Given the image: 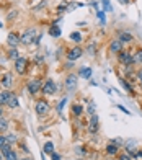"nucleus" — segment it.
<instances>
[{
  "label": "nucleus",
  "instance_id": "1",
  "mask_svg": "<svg viewBox=\"0 0 142 160\" xmlns=\"http://www.w3.org/2000/svg\"><path fill=\"white\" fill-rule=\"evenodd\" d=\"M26 88H28V93H30L31 97H36L38 93L41 92V88H42V82H41V78H31V80H28Z\"/></svg>",
  "mask_w": 142,
  "mask_h": 160
},
{
  "label": "nucleus",
  "instance_id": "2",
  "mask_svg": "<svg viewBox=\"0 0 142 160\" xmlns=\"http://www.w3.org/2000/svg\"><path fill=\"white\" fill-rule=\"evenodd\" d=\"M118 61H119V64L126 65V67L136 64V61H134V54L131 52V51H126V49H123L121 52L118 54Z\"/></svg>",
  "mask_w": 142,
  "mask_h": 160
},
{
  "label": "nucleus",
  "instance_id": "3",
  "mask_svg": "<svg viewBox=\"0 0 142 160\" xmlns=\"http://www.w3.org/2000/svg\"><path fill=\"white\" fill-rule=\"evenodd\" d=\"M49 110H51V105L47 103L46 98H39L36 103H34V111H36L38 116H44L49 113Z\"/></svg>",
  "mask_w": 142,
  "mask_h": 160
},
{
  "label": "nucleus",
  "instance_id": "4",
  "mask_svg": "<svg viewBox=\"0 0 142 160\" xmlns=\"http://www.w3.org/2000/svg\"><path fill=\"white\" fill-rule=\"evenodd\" d=\"M77 85H79V75L77 74H69L64 80V87L69 90V92H74L77 90Z\"/></svg>",
  "mask_w": 142,
  "mask_h": 160
},
{
  "label": "nucleus",
  "instance_id": "5",
  "mask_svg": "<svg viewBox=\"0 0 142 160\" xmlns=\"http://www.w3.org/2000/svg\"><path fill=\"white\" fill-rule=\"evenodd\" d=\"M57 92V87H56V82L52 78H47L44 83H42V88H41V93L42 95H46V97H49V95H54V93Z\"/></svg>",
  "mask_w": 142,
  "mask_h": 160
},
{
  "label": "nucleus",
  "instance_id": "6",
  "mask_svg": "<svg viewBox=\"0 0 142 160\" xmlns=\"http://www.w3.org/2000/svg\"><path fill=\"white\" fill-rule=\"evenodd\" d=\"M124 49V44L121 41H119L118 38H115V39H111L110 41V46H108V54L110 56H116V54H119L121 51Z\"/></svg>",
  "mask_w": 142,
  "mask_h": 160
},
{
  "label": "nucleus",
  "instance_id": "7",
  "mask_svg": "<svg viewBox=\"0 0 142 160\" xmlns=\"http://www.w3.org/2000/svg\"><path fill=\"white\" fill-rule=\"evenodd\" d=\"M28 64H30V62H28L26 57H21L20 56L18 59L15 61V72H17L18 75H25L26 70H28Z\"/></svg>",
  "mask_w": 142,
  "mask_h": 160
},
{
  "label": "nucleus",
  "instance_id": "8",
  "mask_svg": "<svg viewBox=\"0 0 142 160\" xmlns=\"http://www.w3.org/2000/svg\"><path fill=\"white\" fill-rule=\"evenodd\" d=\"M36 28H30V30H26L23 34L20 36V42H23V44H31V42L36 39Z\"/></svg>",
  "mask_w": 142,
  "mask_h": 160
},
{
  "label": "nucleus",
  "instance_id": "9",
  "mask_svg": "<svg viewBox=\"0 0 142 160\" xmlns=\"http://www.w3.org/2000/svg\"><path fill=\"white\" fill-rule=\"evenodd\" d=\"M82 56H83V49L80 46H74V48H70L67 51V61L75 62V61H79Z\"/></svg>",
  "mask_w": 142,
  "mask_h": 160
},
{
  "label": "nucleus",
  "instance_id": "10",
  "mask_svg": "<svg viewBox=\"0 0 142 160\" xmlns=\"http://www.w3.org/2000/svg\"><path fill=\"white\" fill-rule=\"evenodd\" d=\"M100 131V119L96 114H91L88 118V132L90 134H96Z\"/></svg>",
  "mask_w": 142,
  "mask_h": 160
},
{
  "label": "nucleus",
  "instance_id": "11",
  "mask_svg": "<svg viewBox=\"0 0 142 160\" xmlns=\"http://www.w3.org/2000/svg\"><path fill=\"white\" fill-rule=\"evenodd\" d=\"M118 39L121 41L123 44H131V42L134 41V36H132V33H129V31L121 30V31H118Z\"/></svg>",
  "mask_w": 142,
  "mask_h": 160
},
{
  "label": "nucleus",
  "instance_id": "12",
  "mask_svg": "<svg viewBox=\"0 0 142 160\" xmlns=\"http://www.w3.org/2000/svg\"><path fill=\"white\" fill-rule=\"evenodd\" d=\"M124 149L127 154L134 155L137 152V141H124Z\"/></svg>",
  "mask_w": 142,
  "mask_h": 160
},
{
  "label": "nucleus",
  "instance_id": "13",
  "mask_svg": "<svg viewBox=\"0 0 142 160\" xmlns=\"http://www.w3.org/2000/svg\"><path fill=\"white\" fill-rule=\"evenodd\" d=\"M7 42H8L10 48H17L20 44V36L15 34V33H10L8 36H7Z\"/></svg>",
  "mask_w": 142,
  "mask_h": 160
},
{
  "label": "nucleus",
  "instance_id": "14",
  "mask_svg": "<svg viewBox=\"0 0 142 160\" xmlns=\"http://www.w3.org/2000/svg\"><path fill=\"white\" fill-rule=\"evenodd\" d=\"M91 74H93V70H91V67H87V65H83V67L79 69V72H77V75L82 77V78H90Z\"/></svg>",
  "mask_w": 142,
  "mask_h": 160
},
{
  "label": "nucleus",
  "instance_id": "15",
  "mask_svg": "<svg viewBox=\"0 0 142 160\" xmlns=\"http://www.w3.org/2000/svg\"><path fill=\"white\" fill-rule=\"evenodd\" d=\"M106 154L116 157L119 154V147H118L116 144H113V142H108V144H106Z\"/></svg>",
  "mask_w": 142,
  "mask_h": 160
},
{
  "label": "nucleus",
  "instance_id": "16",
  "mask_svg": "<svg viewBox=\"0 0 142 160\" xmlns=\"http://www.w3.org/2000/svg\"><path fill=\"white\" fill-rule=\"evenodd\" d=\"M12 83H13V77H12V74H7V75H3V78L0 80V85H2L5 90H8L10 87H12Z\"/></svg>",
  "mask_w": 142,
  "mask_h": 160
},
{
  "label": "nucleus",
  "instance_id": "17",
  "mask_svg": "<svg viewBox=\"0 0 142 160\" xmlns=\"http://www.w3.org/2000/svg\"><path fill=\"white\" fill-rule=\"evenodd\" d=\"M119 82H121V85L126 88V92L129 93V95H136V92H134V87L131 85V82H127V78L121 77V78H119Z\"/></svg>",
  "mask_w": 142,
  "mask_h": 160
},
{
  "label": "nucleus",
  "instance_id": "18",
  "mask_svg": "<svg viewBox=\"0 0 142 160\" xmlns=\"http://www.w3.org/2000/svg\"><path fill=\"white\" fill-rule=\"evenodd\" d=\"M42 152H44L46 155H52L54 152H56V145H54V142H52V141H47V142L44 144V147H42Z\"/></svg>",
  "mask_w": 142,
  "mask_h": 160
},
{
  "label": "nucleus",
  "instance_id": "19",
  "mask_svg": "<svg viewBox=\"0 0 142 160\" xmlns=\"http://www.w3.org/2000/svg\"><path fill=\"white\" fill-rule=\"evenodd\" d=\"M10 95H12V92H8V90L0 92V106H3V105L8 103V98H10Z\"/></svg>",
  "mask_w": 142,
  "mask_h": 160
},
{
  "label": "nucleus",
  "instance_id": "20",
  "mask_svg": "<svg viewBox=\"0 0 142 160\" xmlns=\"http://www.w3.org/2000/svg\"><path fill=\"white\" fill-rule=\"evenodd\" d=\"M7 106L12 108V110L18 108V98H17V95H15L13 92H12V95H10V98H8V103H7Z\"/></svg>",
  "mask_w": 142,
  "mask_h": 160
},
{
  "label": "nucleus",
  "instance_id": "21",
  "mask_svg": "<svg viewBox=\"0 0 142 160\" xmlns=\"http://www.w3.org/2000/svg\"><path fill=\"white\" fill-rule=\"evenodd\" d=\"M70 110H72V114H74V116H82V113H83V106H82L80 103H74Z\"/></svg>",
  "mask_w": 142,
  "mask_h": 160
},
{
  "label": "nucleus",
  "instance_id": "22",
  "mask_svg": "<svg viewBox=\"0 0 142 160\" xmlns=\"http://www.w3.org/2000/svg\"><path fill=\"white\" fill-rule=\"evenodd\" d=\"M61 28L57 26V25H52L51 28H49V34H51L52 36V38H59V36H61Z\"/></svg>",
  "mask_w": 142,
  "mask_h": 160
},
{
  "label": "nucleus",
  "instance_id": "23",
  "mask_svg": "<svg viewBox=\"0 0 142 160\" xmlns=\"http://www.w3.org/2000/svg\"><path fill=\"white\" fill-rule=\"evenodd\" d=\"M70 39H72L75 44H80V42H82V34L79 31H72V33H70Z\"/></svg>",
  "mask_w": 142,
  "mask_h": 160
},
{
  "label": "nucleus",
  "instance_id": "24",
  "mask_svg": "<svg viewBox=\"0 0 142 160\" xmlns=\"http://www.w3.org/2000/svg\"><path fill=\"white\" fill-rule=\"evenodd\" d=\"M18 54H20V52H18V49H17V48H10V49H8V59L17 61L18 57H20Z\"/></svg>",
  "mask_w": 142,
  "mask_h": 160
},
{
  "label": "nucleus",
  "instance_id": "25",
  "mask_svg": "<svg viewBox=\"0 0 142 160\" xmlns=\"http://www.w3.org/2000/svg\"><path fill=\"white\" fill-rule=\"evenodd\" d=\"M8 129V119L5 118V116H0V131H7Z\"/></svg>",
  "mask_w": 142,
  "mask_h": 160
},
{
  "label": "nucleus",
  "instance_id": "26",
  "mask_svg": "<svg viewBox=\"0 0 142 160\" xmlns=\"http://www.w3.org/2000/svg\"><path fill=\"white\" fill-rule=\"evenodd\" d=\"M87 52L90 56H95L96 54V42H90V44L87 46Z\"/></svg>",
  "mask_w": 142,
  "mask_h": 160
},
{
  "label": "nucleus",
  "instance_id": "27",
  "mask_svg": "<svg viewBox=\"0 0 142 160\" xmlns=\"http://www.w3.org/2000/svg\"><path fill=\"white\" fill-rule=\"evenodd\" d=\"M116 157H118V160H134V157L131 154H127V152H121V154H118Z\"/></svg>",
  "mask_w": 142,
  "mask_h": 160
},
{
  "label": "nucleus",
  "instance_id": "28",
  "mask_svg": "<svg viewBox=\"0 0 142 160\" xmlns=\"http://www.w3.org/2000/svg\"><path fill=\"white\" fill-rule=\"evenodd\" d=\"M3 158H5V160H18V154H17L15 150H10V152H8V154H7Z\"/></svg>",
  "mask_w": 142,
  "mask_h": 160
},
{
  "label": "nucleus",
  "instance_id": "29",
  "mask_svg": "<svg viewBox=\"0 0 142 160\" xmlns=\"http://www.w3.org/2000/svg\"><path fill=\"white\" fill-rule=\"evenodd\" d=\"M66 103H67V98L64 97L61 101H59V105H57V108H56V110H57V113L59 114H62V110H64V106H66Z\"/></svg>",
  "mask_w": 142,
  "mask_h": 160
},
{
  "label": "nucleus",
  "instance_id": "30",
  "mask_svg": "<svg viewBox=\"0 0 142 160\" xmlns=\"http://www.w3.org/2000/svg\"><path fill=\"white\" fill-rule=\"evenodd\" d=\"M134 61H136V64H142V49L136 51V54H134Z\"/></svg>",
  "mask_w": 142,
  "mask_h": 160
},
{
  "label": "nucleus",
  "instance_id": "31",
  "mask_svg": "<svg viewBox=\"0 0 142 160\" xmlns=\"http://www.w3.org/2000/svg\"><path fill=\"white\" fill-rule=\"evenodd\" d=\"M12 150V144H7V145H3V147L2 149H0V154H2L3 157L7 155V154H8V152Z\"/></svg>",
  "mask_w": 142,
  "mask_h": 160
},
{
  "label": "nucleus",
  "instance_id": "32",
  "mask_svg": "<svg viewBox=\"0 0 142 160\" xmlns=\"http://www.w3.org/2000/svg\"><path fill=\"white\" fill-rule=\"evenodd\" d=\"M96 17H98V20H100L101 23L105 25V10H103V12H101V10H98V12H96Z\"/></svg>",
  "mask_w": 142,
  "mask_h": 160
},
{
  "label": "nucleus",
  "instance_id": "33",
  "mask_svg": "<svg viewBox=\"0 0 142 160\" xmlns=\"http://www.w3.org/2000/svg\"><path fill=\"white\" fill-rule=\"evenodd\" d=\"M103 2V8L106 10V12H111L113 8H111V5H110V0H101Z\"/></svg>",
  "mask_w": 142,
  "mask_h": 160
},
{
  "label": "nucleus",
  "instance_id": "34",
  "mask_svg": "<svg viewBox=\"0 0 142 160\" xmlns=\"http://www.w3.org/2000/svg\"><path fill=\"white\" fill-rule=\"evenodd\" d=\"M136 78H137V82L140 83V87H142V69L136 70Z\"/></svg>",
  "mask_w": 142,
  "mask_h": 160
},
{
  "label": "nucleus",
  "instance_id": "35",
  "mask_svg": "<svg viewBox=\"0 0 142 160\" xmlns=\"http://www.w3.org/2000/svg\"><path fill=\"white\" fill-rule=\"evenodd\" d=\"M7 144H10L8 141H7V136H0V149H2L3 145H7Z\"/></svg>",
  "mask_w": 142,
  "mask_h": 160
},
{
  "label": "nucleus",
  "instance_id": "36",
  "mask_svg": "<svg viewBox=\"0 0 142 160\" xmlns=\"http://www.w3.org/2000/svg\"><path fill=\"white\" fill-rule=\"evenodd\" d=\"M7 141H8L10 144H15L17 142V136L15 134H8V136H7Z\"/></svg>",
  "mask_w": 142,
  "mask_h": 160
},
{
  "label": "nucleus",
  "instance_id": "37",
  "mask_svg": "<svg viewBox=\"0 0 142 160\" xmlns=\"http://www.w3.org/2000/svg\"><path fill=\"white\" fill-rule=\"evenodd\" d=\"M87 111H88L90 116H91V114H95V103H90L88 108H87Z\"/></svg>",
  "mask_w": 142,
  "mask_h": 160
},
{
  "label": "nucleus",
  "instance_id": "38",
  "mask_svg": "<svg viewBox=\"0 0 142 160\" xmlns=\"http://www.w3.org/2000/svg\"><path fill=\"white\" fill-rule=\"evenodd\" d=\"M51 160H61V154H57V152H54V154L51 155Z\"/></svg>",
  "mask_w": 142,
  "mask_h": 160
},
{
  "label": "nucleus",
  "instance_id": "39",
  "mask_svg": "<svg viewBox=\"0 0 142 160\" xmlns=\"http://www.w3.org/2000/svg\"><path fill=\"white\" fill-rule=\"evenodd\" d=\"M116 2H119L121 5H129V3H132V0H116Z\"/></svg>",
  "mask_w": 142,
  "mask_h": 160
},
{
  "label": "nucleus",
  "instance_id": "40",
  "mask_svg": "<svg viewBox=\"0 0 142 160\" xmlns=\"http://www.w3.org/2000/svg\"><path fill=\"white\" fill-rule=\"evenodd\" d=\"M116 106H118V108H119V110H121L123 113H126V114H131V113H129V110H126V108H124L123 105H116Z\"/></svg>",
  "mask_w": 142,
  "mask_h": 160
},
{
  "label": "nucleus",
  "instance_id": "41",
  "mask_svg": "<svg viewBox=\"0 0 142 160\" xmlns=\"http://www.w3.org/2000/svg\"><path fill=\"white\" fill-rule=\"evenodd\" d=\"M64 67H66L67 70H70V69H72V67H74V62H72V61H69V62H67L66 65H64Z\"/></svg>",
  "mask_w": 142,
  "mask_h": 160
},
{
  "label": "nucleus",
  "instance_id": "42",
  "mask_svg": "<svg viewBox=\"0 0 142 160\" xmlns=\"http://www.w3.org/2000/svg\"><path fill=\"white\" fill-rule=\"evenodd\" d=\"M34 61L39 62V64H42V57H41V56H34Z\"/></svg>",
  "mask_w": 142,
  "mask_h": 160
},
{
  "label": "nucleus",
  "instance_id": "43",
  "mask_svg": "<svg viewBox=\"0 0 142 160\" xmlns=\"http://www.w3.org/2000/svg\"><path fill=\"white\" fill-rule=\"evenodd\" d=\"M15 15H17V12H10V13H8V20H12Z\"/></svg>",
  "mask_w": 142,
  "mask_h": 160
},
{
  "label": "nucleus",
  "instance_id": "44",
  "mask_svg": "<svg viewBox=\"0 0 142 160\" xmlns=\"http://www.w3.org/2000/svg\"><path fill=\"white\" fill-rule=\"evenodd\" d=\"M18 160H33L31 157H21V158H18Z\"/></svg>",
  "mask_w": 142,
  "mask_h": 160
},
{
  "label": "nucleus",
  "instance_id": "45",
  "mask_svg": "<svg viewBox=\"0 0 142 160\" xmlns=\"http://www.w3.org/2000/svg\"><path fill=\"white\" fill-rule=\"evenodd\" d=\"M3 114V110H2V108H0V116H2Z\"/></svg>",
  "mask_w": 142,
  "mask_h": 160
},
{
  "label": "nucleus",
  "instance_id": "46",
  "mask_svg": "<svg viewBox=\"0 0 142 160\" xmlns=\"http://www.w3.org/2000/svg\"><path fill=\"white\" fill-rule=\"evenodd\" d=\"M0 160H3V155L2 154H0Z\"/></svg>",
  "mask_w": 142,
  "mask_h": 160
},
{
  "label": "nucleus",
  "instance_id": "47",
  "mask_svg": "<svg viewBox=\"0 0 142 160\" xmlns=\"http://www.w3.org/2000/svg\"><path fill=\"white\" fill-rule=\"evenodd\" d=\"M2 26H3V23H2V21H0V28H2Z\"/></svg>",
  "mask_w": 142,
  "mask_h": 160
},
{
  "label": "nucleus",
  "instance_id": "48",
  "mask_svg": "<svg viewBox=\"0 0 142 160\" xmlns=\"http://www.w3.org/2000/svg\"><path fill=\"white\" fill-rule=\"evenodd\" d=\"M77 160H83V158H77Z\"/></svg>",
  "mask_w": 142,
  "mask_h": 160
}]
</instances>
